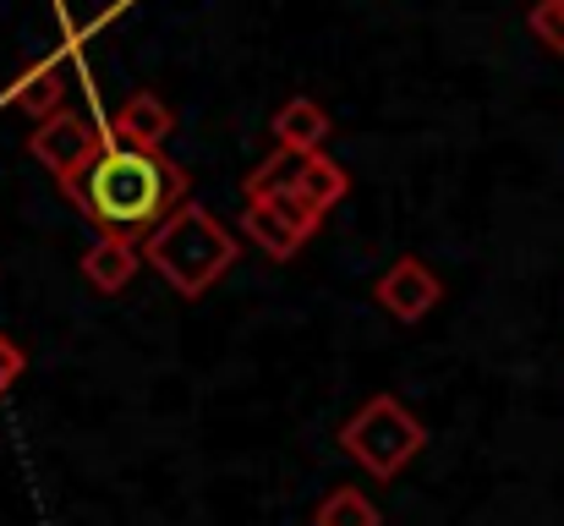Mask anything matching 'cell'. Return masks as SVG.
<instances>
[{"instance_id":"6da1fadb","label":"cell","mask_w":564,"mask_h":526,"mask_svg":"<svg viewBox=\"0 0 564 526\" xmlns=\"http://www.w3.org/2000/svg\"><path fill=\"white\" fill-rule=\"evenodd\" d=\"M61 192L83 208V219L99 236L143 247L182 203H192V175L165 149H132L110 138L105 154L88 160Z\"/></svg>"},{"instance_id":"7a4b0ae2","label":"cell","mask_w":564,"mask_h":526,"mask_svg":"<svg viewBox=\"0 0 564 526\" xmlns=\"http://www.w3.org/2000/svg\"><path fill=\"white\" fill-rule=\"evenodd\" d=\"M241 258L236 236L219 225V214H208L203 203H182L149 241H143V264H154L187 302H197L214 280L230 275V264Z\"/></svg>"},{"instance_id":"3957f363","label":"cell","mask_w":564,"mask_h":526,"mask_svg":"<svg viewBox=\"0 0 564 526\" xmlns=\"http://www.w3.org/2000/svg\"><path fill=\"white\" fill-rule=\"evenodd\" d=\"M340 450H346L368 477L389 483V477H400V472L427 450V428H422V417L405 411L394 395H373L362 411L346 417V428H340Z\"/></svg>"},{"instance_id":"277c9868","label":"cell","mask_w":564,"mask_h":526,"mask_svg":"<svg viewBox=\"0 0 564 526\" xmlns=\"http://www.w3.org/2000/svg\"><path fill=\"white\" fill-rule=\"evenodd\" d=\"M324 225L318 208H307L296 192H269V197H247L241 208V230L274 258V264H291L302 253V241Z\"/></svg>"},{"instance_id":"5b68a950","label":"cell","mask_w":564,"mask_h":526,"mask_svg":"<svg viewBox=\"0 0 564 526\" xmlns=\"http://www.w3.org/2000/svg\"><path fill=\"white\" fill-rule=\"evenodd\" d=\"M105 143H110V127H94V121L77 116V110H61V116H50V121H39V127L28 132V154L55 175L61 186L83 171L88 160H99Z\"/></svg>"},{"instance_id":"8992f818","label":"cell","mask_w":564,"mask_h":526,"mask_svg":"<svg viewBox=\"0 0 564 526\" xmlns=\"http://www.w3.org/2000/svg\"><path fill=\"white\" fill-rule=\"evenodd\" d=\"M438 297H444V280H438L422 258H411V253L394 258L373 280V302L394 324H422V319L438 308Z\"/></svg>"},{"instance_id":"52a82bcc","label":"cell","mask_w":564,"mask_h":526,"mask_svg":"<svg viewBox=\"0 0 564 526\" xmlns=\"http://www.w3.org/2000/svg\"><path fill=\"white\" fill-rule=\"evenodd\" d=\"M171 127H176V110L160 94H149V88L132 94V99H121L110 110V138L116 143H132V149H160L171 138Z\"/></svg>"},{"instance_id":"ba28073f","label":"cell","mask_w":564,"mask_h":526,"mask_svg":"<svg viewBox=\"0 0 564 526\" xmlns=\"http://www.w3.org/2000/svg\"><path fill=\"white\" fill-rule=\"evenodd\" d=\"M269 132H274V149H285V154H324V138H329V110L318 105V99H307V94H291L280 110H274V121H269Z\"/></svg>"},{"instance_id":"9c48e42d","label":"cell","mask_w":564,"mask_h":526,"mask_svg":"<svg viewBox=\"0 0 564 526\" xmlns=\"http://www.w3.org/2000/svg\"><path fill=\"white\" fill-rule=\"evenodd\" d=\"M11 105H17L22 116H33V121L61 116V110H66V66H61V61L28 66V72L11 83Z\"/></svg>"},{"instance_id":"30bf717a","label":"cell","mask_w":564,"mask_h":526,"mask_svg":"<svg viewBox=\"0 0 564 526\" xmlns=\"http://www.w3.org/2000/svg\"><path fill=\"white\" fill-rule=\"evenodd\" d=\"M138 264H143V253L132 247V241H116V236H99L88 253H83V280L94 286V291H105V297H116V291H127L132 286V275H138Z\"/></svg>"},{"instance_id":"8fae6325","label":"cell","mask_w":564,"mask_h":526,"mask_svg":"<svg viewBox=\"0 0 564 526\" xmlns=\"http://www.w3.org/2000/svg\"><path fill=\"white\" fill-rule=\"evenodd\" d=\"M307 208H318V214H329L346 192H351V175H346V165H335L329 154H307L302 160V175H296V186H291Z\"/></svg>"},{"instance_id":"7c38bea8","label":"cell","mask_w":564,"mask_h":526,"mask_svg":"<svg viewBox=\"0 0 564 526\" xmlns=\"http://www.w3.org/2000/svg\"><path fill=\"white\" fill-rule=\"evenodd\" d=\"M313 526H378V505L362 489H329L313 511Z\"/></svg>"},{"instance_id":"4fadbf2b","label":"cell","mask_w":564,"mask_h":526,"mask_svg":"<svg viewBox=\"0 0 564 526\" xmlns=\"http://www.w3.org/2000/svg\"><path fill=\"white\" fill-rule=\"evenodd\" d=\"M296 175H302V154H285V149H274L258 171L247 175L241 186H247V197H269V192H291L296 186Z\"/></svg>"},{"instance_id":"5bb4252c","label":"cell","mask_w":564,"mask_h":526,"mask_svg":"<svg viewBox=\"0 0 564 526\" xmlns=\"http://www.w3.org/2000/svg\"><path fill=\"white\" fill-rule=\"evenodd\" d=\"M527 33H532L543 50L564 55V0H538V6L527 11Z\"/></svg>"},{"instance_id":"9a60e30c","label":"cell","mask_w":564,"mask_h":526,"mask_svg":"<svg viewBox=\"0 0 564 526\" xmlns=\"http://www.w3.org/2000/svg\"><path fill=\"white\" fill-rule=\"evenodd\" d=\"M22 367H28V351L17 346L11 335H0V395H6L17 378H22Z\"/></svg>"}]
</instances>
